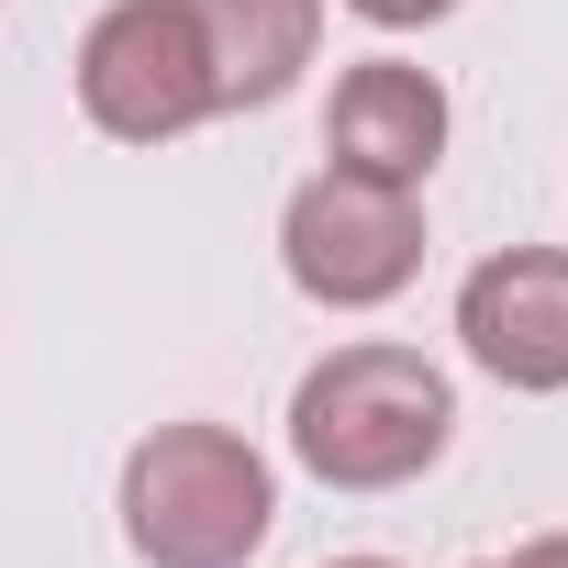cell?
Masks as SVG:
<instances>
[{
	"instance_id": "1",
	"label": "cell",
	"mask_w": 568,
	"mask_h": 568,
	"mask_svg": "<svg viewBox=\"0 0 568 568\" xmlns=\"http://www.w3.org/2000/svg\"><path fill=\"white\" fill-rule=\"evenodd\" d=\"M457 446V379L424 346H335L302 368L291 390V457L324 490H413L435 457Z\"/></svg>"
},
{
	"instance_id": "2",
	"label": "cell",
	"mask_w": 568,
	"mask_h": 568,
	"mask_svg": "<svg viewBox=\"0 0 568 568\" xmlns=\"http://www.w3.org/2000/svg\"><path fill=\"white\" fill-rule=\"evenodd\" d=\"M278 524V479L234 424H156L123 457V546L145 568H245Z\"/></svg>"
},
{
	"instance_id": "3",
	"label": "cell",
	"mask_w": 568,
	"mask_h": 568,
	"mask_svg": "<svg viewBox=\"0 0 568 568\" xmlns=\"http://www.w3.org/2000/svg\"><path fill=\"white\" fill-rule=\"evenodd\" d=\"M278 267H291V291L324 302V313H379V302H402L424 278V201L390 190V179L324 168L278 212Z\"/></svg>"
},
{
	"instance_id": "4",
	"label": "cell",
	"mask_w": 568,
	"mask_h": 568,
	"mask_svg": "<svg viewBox=\"0 0 568 568\" xmlns=\"http://www.w3.org/2000/svg\"><path fill=\"white\" fill-rule=\"evenodd\" d=\"M79 112L112 145H179L190 123H212V68L179 0H112L79 34Z\"/></svg>"
},
{
	"instance_id": "5",
	"label": "cell",
	"mask_w": 568,
	"mask_h": 568,
	"mask_svg": "<svg viewBox=\"0 0 568 568\" xmlns=\"http://www.w3.org/2000/svg\"><path fill=\"white\" fill-rule=\"evenodd\" d=\"M457 346L501 390H568V245H501L457 278Z\"/></svg>"
},
{
	"instance_id": "6",
	"label": "cell",
	"mask_w": 568,
	"mask_h": 568,
	"mask_svg": "<svg viewBox=\"0 0 568 568\" xmlns=\"http://www.w3.org/2000/svg\"><path fill=\"white\" fill-rule=\"evenodd\" d=\"M446 79L413 68V57H357L324 101V168H357V179H390V190H424L435 156H446Z\"/></svg>"
},
{
	"instance_id": "7",
	"label": "cell",
	"mask_w": 568,
	"mask_h": 568,
	"mask_svg": "<svg viewBox=\"0 0 568 568\" xmlns=\"http://www.w3.org/2000/svg\"><path fill=\"white\" fill-rule=\"evenodd\" d=\"M201 68H212V112H267L291 101L313 45H324V0H179Z\"/></svg>"
},
{
	"instance_id": "8",
	"label": "cell",
	"mask_w": 568,
	"mask_h": 568,
	"mask_svg": "<svg viewBox=\"0 0 568 568\" xmlns=\"http://www.w3.org/2000/svg\"><path fill=\"white\" fill-rule=\"evenodd\" d=\"M357 23H379V34H424V23H446L457 0H346Z\"/></svg>"
},
{
	"instance_id": "9",
	"label": "cell",
	"mask_w": 568,
	"mask_h": 568,
	"mask_svg": "<svg viewBox=\"0 0 568 568\" xmlns=\"http://www.w3.org/2000/svg\"><path fill=\"white\" fill-rule=\"evenodd\" d=\"M479 568H568V535H524L513 557H479Z\"/></svg>"
},
{
	"instance_id": "10",
	"label": "cell",
	"mask_w": 568,
	"mask_h": 568,
	"mask_svg": "<svg viewBox=\"0 0 568 568\" xmlns=\"http://www.w3.org/2000/svg\"><path fill=\"white\" fill-rule=\"evenodd\" d=\"M324 568H402V557H324Z\"/></svg>"
}]
</instances>
